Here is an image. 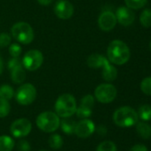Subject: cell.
<instances>
[{"mask_svg":"<svg viewBox=\"0 0 151 151\" xmlns=\"http://www.w3.org/2000/svg\"><path fill=\"white\" fill-rule=\"evenodd\" d=\"M2 71H3V61L2 58H0V74L2 73Z\"/></svg>","mask_w":151,"mask_h":151,"instance_id":"cell-37","label":"cell"},{"mask_svg":"<svg viewBox=\"0 0 151 151\" xmlns=\"http://www.w3.org/2000/svg\"><path fill=\"white\" fill-rule=\"evenodd\" d=\"M12 38L11 36L6 33H1L0 34V47L4 48L8 46L11 43Z\"/></svg>","mask_w":151,"mask_h":151,"instance_id":"cell-31","label":"cell"},{"mask_svg":"<svg viewBox=\"0 0 151 151\" xmlns=\"http://www.w3.org/2000/svg\"><path fill=\"white\" fill-rule=\"evenodd\" d=\"M140 22L144 27H151V10L145 9L141 16H140Z\"/></svg>","mask_w":151,"mask_h":151,"instance_id":"cell-23","label":"cell"},{"mask_svg":"<svg viewBox=\"0 0 151 151\" xmlns=\"http://www.w3.org/2000/svg\"><path fill=\"white\" fill-rule=\"evenodd\" d=\"M12 37L22 44H28L34 39V30L32 27L23 21L15 23L11 29Z\"/></svg>","mask_w":151,"mask_h":151,"instance_id":"cell-5","label":"cell"},{"mask_svg":"<svg viewBox=\"0 0 151 151\" xmlns=\"http://www.w3.org/2000/svg\"><path fill=\"white\" fill-rule=\"evenodd\" d=\"M9 52L12 58H18L21 53V48L18 43H12L10 45Z\"/></svg>","mask_w":151,"mask_h":151,"instance_id":"cell-30","label":"cell"},{"mask_svg":"<svg viewBox=\"0 0 151 151\" xmlns=\"http://www.w3.org/2000/svg\"><path fill=\"white\" fill-rule=\"evenodd\" d=\"M96 151H117V146L113 142L105 141L98 145Z\"/></svg>","mask_w":151,"mask_h":151,"instance_id":"cell-26","label":"cell"},{"mask_svg":"<svg viewBox=\"0 0 151 151\" xmlns=\"http://www.w3.org/2000/svg\"><path fill=\"white\" fill-rule=\"evenodd\" d=\"M141 89L145 95L151 96V77L143 79L141 83Z\"/></svg>","mask_w":151,"mask_h":151,"instance_id":"cell-28","label":"cell"},{"mask_svg":"<svg viewBox=\"0 0 151 151\" xmlns=\"http://www.w3.org/2000/svg\"><path fill=\"white\" fill-rule=\"evenodd\" d=\"M129 151H149L148 150V148L143 145V144H137V145H134L133 148H131V150Z\"/></svg>","mask_w":151,"mask_h":151,"instance_id":"cell-34","label":"cell"},{"mask_svg":"<svg viewBox=\"0 0 151 151\" xmlns=\"http://www.w3.org/2000/svg\"><path fill=\"white\" fill-rule=\"evenodd\" d=\"M31 122L27 119H19L13 121L10 127V132L13 137H25L31 132Z\"/></svg>","mask_w":151,"mask_h":151,"instance_id":"cell-9","label":"cell"},{"mask_svg":"<svg viewBox=\"0 0 151 151\" xmlns=\"http://www.w3.org/2000/svg\"><path fill=\"white\" fill-rule=\"evenodd\" d=\"M150 50H151V41H150Z\"/></svg>","mask_w":151,"mask_h":151,"instance_id":"cell-38","label":"cell"},{"mask_svg":"<svg viewBox=\"0 0 151 151\" xmlns=\"http://www.w3.org/2000/svg\"><path fill=\"white\" fill-rule=\"evenodd\" d=\"M75 113H76V115H77V117L78 119H88L93 113V109H90V108L80 105L79 107L77 108V111H76Z\"/></svg>","mask_w":151,"mask_h":151,"instance_id":"cell-24","label":"cell"},{"mask_svg":"<svg viewBox=\"0 0 151 151\" xmlns=\"http://www.w3.org/2000/svg\"><path fill=\"white\" fill-rule=\"evenodd\" d=\"M14 141L10 136H0V151H12L14 148Z\"/></svg>","mask_w":151,"mask_h":151,"instance_id":"cell-18","label":"cell"},{"mask_svg":"<svg viewBox=\"0 0 151 151\" xmlns=\"http://www.w3.org/2000/svg\"><path fill=\"white\" fill-rule=\"evenodd\" d=\"M20 65H22V63L20 61V59L18 58H12L9 63H8V68L10 70H12L13 68L17 67V66H20Z\"/></svg>","mask_w":151,"mask_h":151,"instance_id":"cell-33","label":"cell"},{"mask_svg":"<svg viewBox=\"0 0 151 151\" xmlns=\"http://www.w3.org/2000/svg\"><path fill=\"white\" fill-rule=\"evenodd\" d=\"M13 96H14V90L11 86L4 84L0 87V98L10 100L13 97Z\"/></svg>","mask_w":151,"mask_h":151,"instance_id":"cell-22","label":"cell"},{"mask_svg":"<svg viewBox=\"0 0 151 151\" xmlns=\"http://www.w3.org/2000/svg\"><path fill=\"white\" fill-rule=\"evenodd\" d=\"M54 12L58 18L61 19H68L71 18L74 13L73 4L68 0H59L55 4Z\"/></svg>","mask_w":151,"mask_h":151,"instance_id":"cell-11","label":"cell"},{"mask_svg":"<svg viewBox=\"0 0 151 151\" xmlns=\"http://www.w3.org/2000/svg\"><path fill=\"white\" fill-rule=\"evenodd\" d=\"M36 97V89L30 83L21 85L15 93V98L19 104L28 105L31 104Z\"/></svg>","mask_w":151,"mask_h":151,"instance_id":"cell-6","label":"cell"},{"mask_svg":"<svg viewBox=\"0 0 151 151\" xmlns=\"http://www.w3.org/2000/svg\"><path fill=\"white\" fill-rule=\"evenodd\" d=\"M11 106L8 100L0 98V118H5L10 113Z\"/></svg>","mask_w":151,"mask_h":151,"instance_id":"cell-27","label":"cell"},{"mask_svg":"<svg viewBox=\"0 0 151 151\" xmlns=\"http://www.w3.org/2000/svg\"><path fill=\"white\" fill-rule=\"evenodd\" d=\"M125 4L132 10H138L146 5L148 0H125Z\"/></svg>","mask_w":151,"mask_h":151,"instance_id":"cell-25","label":"cell"},{"mask_svg":"<svg viewBox=\"0 0 151 151\" xmlns=\"http://www.w3.org/2000/svg\"><path fill=\"white\" fill-rule=\"evenodd\" d=\"M114 123L120 127H130L137 124L139 116L137 111L129 106L118 108L113 114Z\"/></svg>","mask_w":151,"mask_h":151,"instance_id":"cell-2","label":"cell"},{"mask_svg":"<svg viewBox=\"0 0 151 151\" xmlns=\"http://www.w3.org/2000/svg\"><path fill=\"white\" fill-rule=\"evenodd\" d=\"M55 113L62 118H69L75 114L77 111V101L75 97L70 94H63L58 97L56 100L55 105Z\"/></svg>","mask_w":151,"mask_h":151,"instance_id":"cell-3","label":"cell"},{"mask_svg":"<svg viewBox=\"0 0 151 151\" xmlns=\"http://www.w3.org/2000/svg\"><path fill=\"white\" fill-rule=\"evenodd\" d=\"M80 105L93 109L94 106V97L92 95H86L82 99H81V103Z\"/></svg>","mask_w":151,"mask_h":151,"instance_id":"cell-29","label":"cell"},{"mask_svg":"<svg viewBox=\"0 0 151 151\" xmlns=\"http://www.w3.org/2000/svg\"><path fill=\"white\" fill-rule=\"evenodd\" d=\"M44 61V56L41 51L37 50H31L28 51L22 58V65L28 71H35L38 69Z\"/></svg>","mask_w":151,"mask_h":151,"instance_id":"cell-8","label":"cell"},{"mask_svg":"<svg viewBox=\"0 0 151 151\" xmlns=\"http://www.w3.org/2000/svg\"><path fill=\"white\" fill-rule=\"evenodd\" d=\"M53 0H37V2L42 5H49Z\"/></svg>","mask_w":151,"mask_h":151,"instance_id":"cell-36","label":"cell"},{"mask_svg":"<svg viewBox=\"0 0 151 151\" xmlns=\"http://www.w3.org/2000/svg\"><path fill=\"white\" fill-rule=\"evenodd\" d=\"M136 131L137 134L144 140H148L151 137V126L146 122H137Z\"/></svg>","mask_w":151,"mask_h":151,"instance_id":"cell-16","label":"cell"},{"mask_svg":"<svg viewBox=\"0 0 151 151\" xmlns=\"http://www.w3.org/2000/svg\"><path fill=\"white\" fill-rule=\"evenodd\" d=\"M102 77L106 81H113L117 77V68L113 65L110 64L108 58H106L102 65Z\"/></svg>","mask_w":151,"mask_h":151,"instance_id":"cell-14","label":"cell"},{"mask_svg":"<svg viewBox=\"0 0 151 151\" xmlns=\"http://www.w3.org/2000/svg\"><path fill=\"white\" fill-rule=\"evenodd\" d=\"M18 150L19 151H30V145L29 143L25 141L22 140L18 143Z\"/></svg>","mask_w":151,"mask_h":151,"instance_id":"cell-32","label":"cell"},{"mask_svg":"<svg viewBox=\"0 0 151 151\" xmlns=\"http://www.w3.org/2000/svg\"><path fill=\"white\" fill-rule=\"evenodd\" d=\"M11 78H12V81L17 84L22 83L24 81L26 78V73L22 65L17 66L13 68L12 70H11Z\"/></svg>","mask_w":151,"mask_h":151,"instance_id":"cell-15","label":"cell"},{"mask_svg":"<svg viewBox=\"0 0 151 151\" xmlns=\"http://www.w3.org/2000/svg\"><path fill=\"white\" fill-rule=\"evenodd\" d=\"M108 60L117 65H125L130 59L131 52L125 42L120 40L112 41L107 50Z\"/></svg>","mask_w":151,"mask_h":151,"instance_id":"cell-1","label":"cell"},{"mask_svg":"<svg viewBox=\"0 0 151 151\" xmlns=\"http://www.w3.org/2000/svg\"><path fill=\"white\" fill-rule=\"evenodd\" d=\"M40 151H47V150H40Z\"/></svg>","mask_w":151,"mask_h":151,"instance_id":"cell-39","label":"cell"},{"mask_svg":"<svg viewBox=\"0 0 151 151\" xmlns=\"http://www.w3.org/2000/svg\"><path fill=\"white\" fill-rule=\"evenodd\" d=\"M137 113H138L139 119H142L143 121L151 120V105H149V104L142 105L139 108V111Z\"/></svg>","mask_w":151,"mask_h":151,"instance_id":"cell-20","label":"cell"},{"mask_svg":"<svg viewBox=\"0 0 151 151\" xmlns=\"http://www.w3.org/2000/svg\"><path fill=\"white\" fill-rule=\"evenodd\" d=\"M76 124L77 123L74 120H71V119H69V118H66L65 119L61 121L60 125L61 127V130L63 131V133L67 134H71L75 131Z\"/></svg>","mask_w":151,"mask_h":151,"instance_id":"cell-19","label":"cell"},{"mask_svg":"<svg viewBox=\"0 0 151 151\" xmlns=\"http://www.w3.org/2000/svg\"><path fill=\"white\" fill-rule=\"evenodd\" d=\"M117 20L116 15L109 11L103 12L98 19V25L100 28L103 31L112 30L117 25Z\"/></svg>","mask_w":151,"mask_h":151,"instance_id":"cell-12","label":"cell"},{"mask_svg":"<svg viewBox=\"0 0 151 151\" xmlns=\"http://www.w3.org/2000/svg\"><path fill=\"white\" fill-rule=\"evenodd\" d=\"M49 146L53 150H59L63 145V139L60 134H53L48 140Z\"/></svg>","mask_w":151,"mask_h":151,"instance_id":"cell-21","label":"cell"},{"mask_svg":"<svg viewBox=\"0 0 151 151\" xmlns=\"http://www.w3.org/2000/svg\"><path fill=\"white\" fill-rule=\"evenodd\" d=\"M36 123L41 131L45 133H53L59 128L61 120L60 117L55 112L44 111L37 116Z\"/></svg>","mask_w":151,"mask_h":151,"instance_id":"cell-4","label":"cell"},{"mask_svg":"<svg viewBox=\"0 0 151 151\" xmlns=\"http://www.w3.org/2000/svg\"><path fill=\"white\" fill-rule=\"evenodd\" d=\"M117 88L114 85L109 83H103L99 85L94 91L95 98L101 104H109L117 97Z\"/></svg>","mask_w":151,"mask_h":151,"instance_id":"cell-7","label":"cell"},{"mask_svg":"<svg viewBox=\"0 0 151 151\" xmlns=\"http://www.w3.org/2000/svg\"><path fill=\"white\" fill-rule=\"evenodd\" d=\"M116 17L118 23L123 26H130L133 23L135 15L134 12L127 6H120L116 12Z\"/></svg>","mask_w":151,"mask_h":151,"instance_id":"cell-13","label":"cell"},{"mask_svg":"<svg viewBox=\"0 0 151 151\" xmlns=\"http://www.w3.org/2000/svg\"><path fill=\"white\" fill-rule=\"evenodd\" d=\"M106 58L100 54H93L87 58V65L91 68H100L102 67Z\"/></svg>","mask_w":151,"mask_h":151,"instance_id":"cell-17","label":"cell"},{"mask_svg":"<svg viewBox=\"0 0 151 151\" xmlns=\"http://www.w3.org/2000/svg\"><path fill=\"white\" fill-rule=\"evenodd\" d=\"M107 128H106V127H104V126H100L98 128H97V132H98V134H101V135H106V134H107Z\"/></svg>","mask_w":151,"mask_h":151,"instance_id":"cell-35","label":"cell"},{"mask_svg":"<svg viewBox=\"0 0 151 151\" xmlns=\"http://www.w3.org/2000/svg\"><path fill=\"white\" fill-rule=\"evenodd\" d=\"M94 131H95L94 123L91 119H84L76 124L74 134L77 137L85 139V138H88L89 136H91L94 133Z\"/></svg>","mask_w":151,"mask_h":151,"instance_id":"cell-10","label":"cell"}]
</instances>
